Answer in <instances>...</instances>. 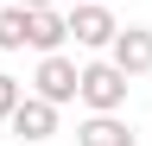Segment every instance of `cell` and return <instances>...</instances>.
I'll return each mask as SVG.
<instances>
[{
  "label": "cell",
  "instance_id": "6da1fadb",
  "mask_svg": "<svg viewBox=\"0 0 152 146\" xmlns=\"http://www.w3.org/2000/svg\"><path fill=\"white\" fill-rule=\"evenodd\" d=\"M127 89H133V76L114 57H89L83 76H76V102H83L89 114H121V108H127Z\"/></svg>",
  "mask_w": 152,
  "mask_h": 146
},
{
  "label": "cell",
  "instance_id": "7a4b0ae2",
  "mask_svg": "<svg viewBox=\"0 0 152 146\" xmlns=\"http://www.w3.org/2000/svg\"><path fill=\"white\" fill-rule=\"evenodd\" d=\"M76 76H83V64L70 57V51H45L38 57V70H32V95H45V102H76Z\"/></svg>",
  "mask_w": 152,
  "mask_h": 146
},
{
  "label": "cell",
  "instance_id": "3957f363",
  "mask_svg": "<svg viewBox=\"0 0 152 146\" xmlns=\"http://www.w3.org/2000/svg\"><path fill=\"white\" fill-rule=\"evenodd\" d=\"M114 32H121V19L108 13V0H76V7H70V38L83 51H108Z\"/></svg>",
  "mask_w": 152,
  "mask_h": 146
},
{
  "label": "cell",
  "instance_id": "277c9868",
  "mask_svg": "<svg viewBox=\"0 0 152 146\" xmlns=\"http://www.w3.org/2000/svg\"><path fill=\"white\" fill-rule=\"evenodd\" d=\"M13 134L19 140H26V146H45L51 134H57V102H45V95H32V89H26V95H19V108H13Z\"/></svg>",
  "mask_w": 152,
  "mask_h": 146
},
{
  "label": "cell",
  "instance_id": "5b68a950",
  "mask_svg": "<svg viewBox=\"0 0 152 146\" xmlns=\"http://www.w3.org/2000/svg\"><path fill=\"white\" fill-rule=\"evenodd\" d=\"M102 57H114L127 76H146V70H152V26H121Z\"/></svg>",
  "mask_w": 152,
  "mask_h": 146
},
{
  "label": "cell",
  "instance_id": "8992f818",
  "mask_svg": "<svg viewBox=\"0 0 152 146\" xmlns=\"http://www.w3.org/2000/svg\"><path fill=\"white\" fill-rule=\"evenodd\" d=\"M70 45V13H57V7H32V19H26V51H64Z\"/></svg>",
  "mask_w": 152,
  "mask_h": 146
},
{
  "label": "cell",
  "instance_id": "52a82bcc",
  "mask_svg": "<svg viewBox=\"0 0 152 146\" xmlns=\"http://www.w3.org/2000/svg\"><path fill=\"white\" fill-rule=\"evenodd\" d=\"M76 146H133V134H127L121 114H89L76 127Z\"/></svg>",
  "mask_w": 152,
  "mask_h": 146
},
{
  "label": "cell",
  "instance_id": "ba28073f",
  "mask_svg": "<svg viewBox=\"0 0 152 146\" xmlns=\"http://www.w3.org/2000/svg\"><path fill=\"white\" fill-rule=\"evenodd\" d=\"M26 19H32V13L13 7V0L0 7V51H26Z\"/></svg>",
  "mask_w": 152,
  "mask_h": 146
},
{
  "label": "cell",
  "instance_id": "9c48e42d",
  "mask_svg": "<svg viewBox=\"0 0 152 146\" xmlns=\"http://www.w3.org/2000/svg\"><path fill=\"white\" fill-rule=\"evenodd\" d=\"M19 95H26V83H19L13 70H0V127L13 121V108H19Z\"/></svg>",
  "mask_w": 152,
  "mask_h": 146
},
{
  "label": "cell",
  "instance_id": "30bf717a",
  "mask_svg": "<svg viewBox=\"0 0 152 146\" xmlns=\"http://www.w3.org/2000/svg\"><path fill=\"white\" fill-rule=\"evenodd\" d=\"M13 7H26V13H32V7H57V0H13Z\"/></svg>",
  "mask_w": 152,
  "mask_h": 146
},
{
  "label": "cell",
  "instance_id": "8fae6325",
  "mask_svg": "<svg viewBox=\"0 0 152 146\" xmlns=\"http://www.w3.org/2000/svg\"><path fill=\"white\" fill-rule=\"evenodd\" d=\"M70 7H76V0H70Z\"/></svg>",
  "mask_w": 152,
  "mask_h": 146
}]
</instances>
